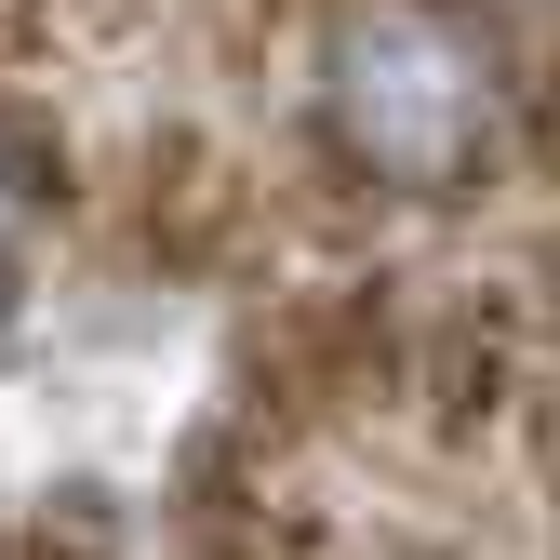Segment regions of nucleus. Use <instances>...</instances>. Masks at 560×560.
Listing matches in <instances>:
<instances>
[{
  "label": "nucleus",
  "mask_w": 560,
  "mask_h": 560,
  "mask_svg": "<svg viewBox=\"0 0 560 560\" xmlns=\"http://www.w3.org/2000/svg\"><path fill=\"white\" fill-rule=\"evenodd\" d=\"M480 120H494V81H480L467 27L441 14H361L334 40V133L387 174H441L480 148Z\"/></svg>",
  "instance_id": "nucleus-1"
}]
</instances>
